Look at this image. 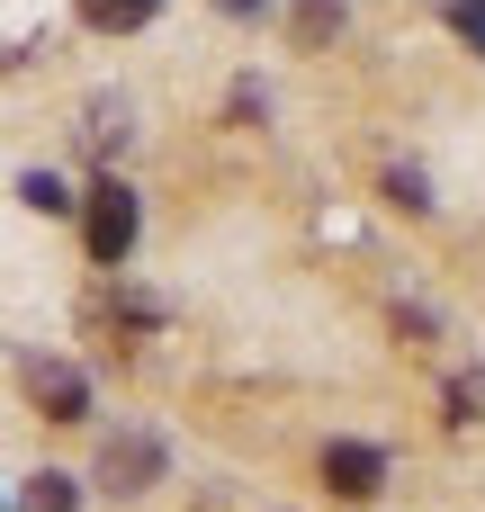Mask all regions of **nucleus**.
Instances as JSON below:
<instances>
[{
  "instance_id": "obj_1",
  "label": "nucleus",
  "mask_w": 485,
  "mask_h": 512,
  "mask_svg": "<svg viewBox=\"0 0 485 512\" xmlns=\"http://www.w3.org/2000/svg\"><path fill=\"white\" fill-rule=\"evenodd\" d=\"M135 189L126 180H90V198H81V243H90V261L99 270H117L126 252H135Z\"/></svg>"
},
{
  "instance_id": "obj_2",
  "label": "nucleus",
  "mask_w": 485,
  "mask_h": 512,
  "mask_svg": "<svg viewBox=\"0 0 485 512\" xmlns=\"http://www.w3.org/2000/svg\"><path fill=\"white\" fill-rule=\"evenodd\" d=\"M27 396L45 405V423H90V378L63 360H27Z\"/></svg>"
},
{
  "instance_id": "obj_3",
  "label": "nucleus",
  "mask_w": 485,
  "mask_h": 512,
  "mask_svg": "<svg viewBox=\"0 0 485 512\" xmlns=\"http://www.w3.org/2000/svg\"><path fill=\"white\" fill-rule=\"evenodd\" d=\"M324 486H333L342 504H369V495L387 486V459H378L369 441H333V450H324Z\"/></svg>"
},
{
  "instance_id": "obj_4",
  "label": "nucleus",
  "mask_w": 485,
  "mask_h": 512,
  "mask_svg": "<svg viewBox=\"0 0 485 512\" xmlns=\"http://www.w3.org/2000/svg\"><path fill=\"white\" fill-rule=\"evenodd\" d=\"M99 477H108L117 495H135V486H153V477H162V450H153V441H108Z\"/></svg>"
},
{
  "instance_id": "obj_5",
  "label": "nucleus",
  "mask_w": 485,
  "mask_h": 512,
  "mask_svg": "<svg viewBox=\"0 0 485 512\" xmlns=\"http://www.w3.org/2000/svg\"><path fill=\"white\" fill-rule=\"evenodd\" d=\"M153 9H162V0H81V27H99V36H135V27H153Z\"/></svg>"
},
{
  "instance_id": "obj_6",
  "label": "nucleus",
  "mask_w": 485,
  "mask_h": 512,
  "mask_svg": "<svg viewBox=\"0 0 485 512\" xmlns=\"http://www.w3.org/2000/svg\"><path fill=\"white\" fill-rule=\"evenodd\" d=\"M18 512H81V495H72V477H27V495H18Z\"/></svg>"
},
{
  "instance_id": "obj_7",
  "label": "nucleus",
  "mask_w": 485,
  "mask_h": 512,
  "mask_svg": "<svg viewBox=\"0 0 485 512\" xmlns=\"http://www.w3.org/2000/svg\"><path fill=\"white\" fill-rule=\"evenodd\" d=\"M18 198H27V207H36V216H63V207H72V198H63V180H54V171H27V180H18Z\"/></svg>"
},
{
  "instance_id": "obj_8",
  "label": "nucleus",
  "mask_w": 485,
  "mask_h": 512,
  "mask_svg": "<svg viewBox=\"0 0 485 512\" xmlns=\"http://www.w3.org/2000/svg\"><path fill=\"white\" fill-rule=\"evenodd\" d=\"M333 27H342V0H306V9H297V36H306V45L333 36Z\"/></svg>"
},
{
  "instance_id": "obj_9",
  "label": "nucleus",
  "mask_w": 485,
  "mask_h": 512,
  "mask_svg": "<svg viewBox=\"0 0 485 512\" xmlns=\"http://www.w3.org/2000/svg\"><path fill=\"white\" fill-rule=\"evenodd\" d=\"M450 27H459V36L485 54V0H450Z\"/></svg>"
},
{
  "instance_id": "obj_10",
  "label": "nucleus",
  "mask_w": 485,
  "mask_h": 512,
  "mask_svg": "<svg viewBox=\"0 0 485 512\" xmlns=\"http://www.w3.org/2000/svg\"><path fill=\"white\" fill-rule=\"evenodd\" d=\"M216 9H234V18H252V9H270V0H216Z\"/></svg>"
}]
</instances>
